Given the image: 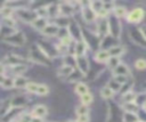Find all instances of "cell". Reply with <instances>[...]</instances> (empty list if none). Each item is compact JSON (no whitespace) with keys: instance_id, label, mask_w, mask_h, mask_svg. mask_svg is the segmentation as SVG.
Listing matches in <instances>:
<instances>
[{"instance_id":"5","label":"cell","mask_w":146,"mask_h":122,"mask_svg":"<svg viewBox=\"0 0 146 122\" xmlns=\"http://www.w3.org/2000/svg\"><path fill=\"white\" fill-rule=\"evenodd\" d=\"M108 27H110L111 35L116 38L120 33V22L117 21V17H113L108 19Z\"/></svg>"},{"instance_id":"14","label":"cell","mask_w":146,"mask_h":122,"mask_svg":"<svg viewBox=\"0 0 146 122\" xmlns=\"http://www.w3.org/2000/svg\"><path fill=\"white\" fill-rule=\"evenodd\" d=\"M110 54H108V50H99L96 52V60L98 63H107V60L110 59Z\"/></svg>"},{"instance_id":"34","label":"cell","mask_w":146,"mask_h":122,"mask_svg":"<svg viewBox=\"0 0 146 122\" xmlns=\"http://www.w3.org/2000/svg\"><path fill=\"white\" fill-rule=\"evenodd\" d=\"M92 99H94L92 95H90V93L88 92V93L81 96V104H83V105H88V104H90V103L92 101Z\"/></svg>"},{"instance_id":"1","label":"cell","mask_w":146,"mask_h":122,"mask_svg":"<svg viewBox=\"0 0 146 122\" xmlns=\"http://www.w3.org/2000/svg\"><path fill=\"white\" fill-rule=\"evenodd\" d=\"M2 40L11 46H15V47H21L26 42V39L22 32H15L14 34H11L7 38H3Z\"/></svg>"},{"instance_id":"31","label":"cell","mask_w":146,"mask_h":122,"mask_svg":"<svg viewBox=\"0 0 146 122\" xmlns=\"http://www.w3.org/2000/svg\"><path fill=\"white\" fill-rule=\"evenodd\" d=\"M2 25L7 26V27H10V29H14L16 26V21L14 18H11V17L2 18Z\"/></svg>"},{"instance_id":"43","label":"cell","mask_w":146,"mask_h":122,"mask_svg":"<svg viewBox=\"0 0 146 122\" xmlns=\"http://www.w3.org/2000/svg\"><path fill=\"white\" fill-rule=\"evenodd\" d=\"M140 33H141V35H143V38L145 39V41H146V26H143V27H140Z\"/></svg>"},{"instance_id":"9","label":"cell","mask_w":146,"mask_h":122,"mask_svg":"<svg viewBox=\"0 0 146 122\" xmlns=\"http://www.w3.org/2000/svg\"><path fill=\"white\" fill-rule=\"evenodd\" d=\"M107 50H108V54L111 57H120L125 52V48L121 44H114V46L110 47Z\"/></svg>"},{"instance_id":"30","label":"cell","mask_w":146,"mask_h":122,"mask_svg":"<svg viewBox=\"0 0 146 122\" xmlns=\"http://www.w3.org/2000/svg\"><path fill=\"white\" fill-rule=\"evenodd\" d=\"M26 70H27V66H26L25 64H18V65L13 66V71H14V73H15V74H17V75H19V74L24 73Z\"/></svg>"},{"instance_id":"37","label":"cell","mask_w":146,"mask_h":122,"mask_svg":"<svg viewBox=\"0 0 146 122\" xmlns=\"http://www.w3.org/2000/svg\"><path fill=\"white\" fill-rule=\"evenodd\" d=\"M32 116L30 114H21L17 116V121L18 122H32Z\"/></svg>"},{"instance_id":"32","label":"cell","mask_w":146,"mask_h":122,"mask_svg":"<svg viewBox=\"0 0 146 122\" xmlns=\"http://www.w3.org/2000/svg\"><path fill=\"white\" fill-rule=\"evenodd\" d=\"M11 13H13V8L2 5V7H1V16H2V18H8L11 15Z\"/></svg>"},{"instance_id":"29","label":"cell","mask_w":146,"mask_h":122,"mask_svg":"<svg viewBox=\"0 0 146 122\" xmlns=\"http://www.w3.org/2000/svg\"><path fill=\"white\" fill-rule=\"evenodd\" d=\"M123 108L125 109V112H130V113H137L138 112V107L135 103H125L123 105Z\"/></svg>"},{"instance_id":"20","label":"cell","mask_w":146,"mask_h":122,"mask_svg":"<svg viewBox=\"0 0 146 122\" xmlns=\"http://www.w3.org/2000/svg\"><path fill=\"white\" fill-rule=\"evenodd\" d=\"M136 98H137V95H136L135 92H132L131 90H130V91H127V92L123 93V96H122V100H123L124 103H135Z\"/></svg>"},{"instance_id":"24","label":"cell","mask_w":146,"mask_h":122,"mask_svg":"<svg viewBox=\"0 0 146 122\" xmlns=\"http://www.w3.org/2000/svg\"><path fill=\"white\" fill-rule=\"evenodd\" d=\"M119 64H121L119 57H110V59L107 60V66H108L112 71H113L114 68H116V67L119 66Z\"/></svg>"},{"instance_id":"35","label":"cell","mask_w":146,"mask_h":122,"mask_svg":"<svg viewBox=\"0 0 146 122\" xmlns=\"http://www.w3.org/2000/svg\"><path fill=\"white\" fill-rule=\"evenodd\" d=\"M88 107H87V105H83V104H81L78 108H76V114H78V116H80V115H87L88 114Z\"/></svg>"},{"instance_id":"23","label":"cell","mask_w":146,"mask_h":122,"mask_svg":"<svg viewBox=\"0 0 146 122\" xmlns=\"http://www.w3.org/2000/svg\"><path fill=\"white\" fill-rule=\"evenodd\" d=\"M90 7L91 9L97 14L98 11H100L103 8H104V2L103 1H90Z\"/></svg>"},{"instance_id":"27","label":"cell","mask_w":146,"mask_h":122,"mask_svg":"<svg viewBox=\"0 0 146 122\" xmlns=\"http://www.w3.org/2000/svg\"><path fill=\"white\" fill-rule=\"evenodd\" d=\"M47 9H48V16H50V17H55L57 15V13L59 11V7L55 6L54 3L48 5L47 6Z\"/></svg>"},{"instance_id":"15","label":"cell","mask_w":146,"mask_h":122,"mask_svg":"<svg viewBox=\"0 0 146 122\" xmlns=\"http://www.w3.org/2000/svg\"><path fill=\"white\" fill-rule=\"evenodd\" d=\"M47 107L43 106V105H36L34 106L33 111H32V114L34 117H43L46 114H47Z\"/></svg>"},{"instance_id":"11","label":"cell","mask_w":146,"mask_h":122,"mask_svg":"<svg viewBox=\"0 0 146 122\" xmlns=\"http://www.w3.org/2000/svg\"><path fill=\"white\" fill-rule=\"evenodd\" d=\"M59 13L64 16H71L73 15L74 13V7L72 6L71 2H65V3H62L59 6Z\"/></svg>"},{"instance_id":"38","label":"cell","mask_w":146,"mask_h":122,"mask_svg":"<svg viewBox=\"0 0 146 122\" xmlns=\"http://www.w3.org/2000/svg\"><path fill=\"white\" fill-rule=\"evenodd\" d=\"M135 66H136L137 70L143 71V70L146 68V60H145V59H141V58H140V59H137L136 63H135Z\"/></svg>"},{"instance_id":"39","label":"cell","mask_w":146,"mask_h":122,"mask_svg":"<svg viewBox=\"0 0 146 122\" xmlns=\"http://www.w3.org/2000/svg\"><path fill=\"white\" fill-rule=\"evenodd\" d=\"M121 86L122 84H120L119 82H116L115 80H112V81H110V83H108V88H111L113 91H116V90H119L120 88H121Z\"/></svg>"},{"instance_id":"33","label":"cell","mask_w":146,"mask_h":122,"mask_svg":"<svg viewBox=\"0 0 146 122\" xmlns=\"http://www.w3.org/2000/svg\"><path fill=\"white\" fill-rule=\"evenodd\" d=\"M49 93V88L46 84H39V88L36 90V95L39 96H46Z\"/></svg>"},{"instance_id":"4","label":"cell","mask_w":146,"mask_h":122,"mask_svg":"<svg viewBox=\"0 0 146 122\" xmlns=\"http://www.w3.org/2000/svg\"><path fill=\"white\" fill-rule=\"evenodd\" d=\"M90 3V2H89ZM87 5V6H82L81 8V13H82V17L84 18V21L87 23H94L96 17H97V14L91 9L90 5Z\"/></svg>"},{"instance_id":"7","label":"cell","mask_w":146,"mask_h":122,"mask_svg":"<svg viewBox=\"0 0 146 122\" xmlns=\"http://www.w3.org/2000/svg\"><path fill=\"white\" fill-rule=\"evenodd\" d=\"M76 65L79 67V71H81L83 74H87L90 66H89V62L87 59L86 56H80V57H76Z\"/></svg>"},{"instance_id":"22","label":"cell","mask_w":146,"mask_h":122,"mask_svg":"<svg viewBox=\"0 0 146 122\" xmlns=\"http://www.w3.org/2000/svg\"><path fill=\"white\" fill-rule=\"evenodd\" d=\"M75 92L78 95H80V96H83V95L88 93V87H87V84H84L82 82L78 83L76 87H75Z\"/></svg>"},{"instance_id":"28","label":"cell","mask_w":146,"mask_h":122,"mask_svg":"<svg viewBox=\"0 0 146 122\" xmlns=\"http://www.w3.org/2000/svg\"><path fill=\"white\" fill-rule=\"evenodd\" d=\"M83 75V73L81 71H73L68 76H67V81H78L81 79V76Z\"/></svg>"},{"instance_id":"3","label":"cell","mask_w":146,"mask_h":122,"mask_svg":"<svg viewBox=\"0 0 146 122\" xmlns=\"http://www.w3.org/2000/svg\"><path fill=\"white\" fill-rule=\"evenodd\" d=\"M144 15H145V11L143 8H133L128 15H127V21L129 23H139L143 18H144Z\"/></svg>"},{"instance_id":"21","label":"cell","mask_w":146,"mask_h":122,"mask_svg":"<svg viewBox=\"0 0 146 122\" xmlns=\"http://www.w3.org/2000/svg\"><path fill=\"white\" fill-rule=\"evenodd\" d=\"M123 121L124 122H138L139 117L136 113H130V112H125L123 115Z\"/></svg>"},{"instance_id":"19","label":"cell","mask_w":146,"mask_h":122,"mask_svg":"<svg viewBox=\"0 0 146 122\" xmlns=\"http://www.w3.org/2000/svg\"><path fill=\"white\" fill-rule=\"evenodd\" d=\"M1 87L3 89H10L13 87H15V83H14V80L10 79V78H6L5 75L1 76Z\"/></svg>"},{"instance_id":"8","label":"cell","mask_w":146,"mask_h":122,"mask_svg":"<svg viewBox=\"0 0 146 122\" xmlns=\"http://www.w3.org/2000/svg\"><path fill=\"white\" fill-rule=\"evenodd\" d=\"M59 31H60V27H59L57 24H48V25L43 29L42 33H43L46 36H55V35H57V34L59 33Z\"/></svg>"},{"instance_id":"46","label":"cell","mask_w":146,"mask_h":122,"mask_svg":"<svg viewBox=\"0 0 146 122\" xmlns=\"http://www.w3.org/2000/svg\"><path fill=\"white\" fill-rule=\"evenodd\" d=\"M67 122H78V121H67Z\"/></svg>"},{"instance_id":"17","label":"cell","mask_w":146,"mask_h":122,"mask_svg":"<svg viewBox=\"0 0 146 122\" xmlns=\"http://www.w3.org/2000/svg\"><path fill=\"white\" fill-rule=\"evenodd\" d=\"M74 70H73V67L72 66H70V65H66V64H64L59 70H58V75L59 76H64V78H67L72 72H73Z\"/></svg>"},{"instance_id":"2","label":"cell","mask_w":146,"mask_h":122,"mask_svg":"<svg viewBox=\"0 0 146 122\" xmlns=\"http://www.w3.org/2000/svg\"><path fill=\"white\" fill-rule=\"evenodd\" d=\"M17 15L21 17V19H23L24 22H27V23H33L39 16L36 14L35 10H30V9H18L17 10Z\"/></svg>"},{"instance_id":"6","label":"cell","mask_w":146,"mask_h":122,"mask_svg":"<svg viewBox=\"0 0 146 122\" xmlns=\"http://www.w3.org/2000/svg\"><path fill=\"white\" fill-rule=\"evenodd\" d=\"M6 64L15 66V65H18V64H23V59H22V57H19L18 55H15V54L7 55L2 59V64L1 65H6Z\"/></svg>"},{"instance_id":"25","label":"cell","mask_w":146,"mask_h":122,"mask_svg":"<svg viewBox=\"0 0 146 122\" xmlns=\"http://www.w3.org/2000/svg\"><path fill=\"white\" fill-rule=\"evenodd\" d=\"M100 95H102V97H103L104 99H110V98H112V97H113V95H114V91H113L111 88H108V87H105V88H103V89H102V91H100Z\"/></svg>"},{"instance_id":"41","label":"cell","mask_w":146,"mask_h":122,"mask_svg":"<svg viewBox=\"0 0 146 122\" xmlns=\"http://www.w3.org/2000/svg\"><path fill=\"white\" fill-rule=\"evenodd\" d=\"M78 122H89V115H80L78 117Z\"/></svg>"},{"instance_id":"45","label":"cell","mask_w":146,"mask_h":122,"mask_svg":"<svg viewBox=\"0 0 146 122\" xmlns=\"http://www.w3.org/2000/svg\"><path fill=\"white\" fill-rule=\"evenodd\" d=\"M9 122H18L17 120H11V121H9Z\"/></svg>"},{"instance_id":"36","label":"cell","mask_w":146,"mask_h":122,"mask_svg":"<svg viewBox=\"0 0 146 122\" xmlns=\"http://www.w3.org/2000/svg\"><path fill=\"white\" fill-rule=\"evenodd\" d=\"M38 88H39V83H36V82H29L26 86V89L29 92H35L36 93Z\"/></svg>"},{"instance_id":"42","label":"cell","mask_w":146,"mask_h":122,"mask_svg":"<svg viewBox=\"0 0 146 122\" xmlns=\"http://www.w3.org/2000/svg\"><path fill=\"white\" fill-rule=\"evenodd\" d=\"M138 117H139L143 122H146V114H145V111H139V112H138Z\"/></svg>"},{"instance_id":"40","label":"cell","mask_w":146,"mask_h":122,"mask_svg":"<svg viewBox=\"0 0 146 122\" xmlns=\"http://www.w3.org/2000/svg\"><path fill=\"white\" fill-rule=\"evenodd\" d=\"M113 80H115L116 82H119L120 84H125L128 81H127V76L124 75H114Z\"/></svg>"},{"instance_id":"44","label":"cell","mask_w":146,"mask_h":122,"mask_svg":"<svg viewBox=\"0 0 146 122\" xmlns=\"http://www.w3.org/2000/svg\"><path fill=\"white\" fill-rule=\"evenodd\" d=\"M32 122H42V120H41V117H34V116H33Z\"/></svg>"},{"instance_id":"13","label":"cell","mask_w":146,"mask_h":122,"mask_svg":"<svg viewBox=\"0 0 146 122\" xmlns=\"http://www.w3.org/2000/svg\"><path fill=\"white\" fill-rule=\"evenodd\" d=\"M26 104V97L23 96V95H18V96H15L11 101H10V105L14 106V107H22Z\"/></svg>"},{"instance_id":"16","label":"cell","mask_w":146,"mask_h":122,"mask_svg":"<svg viewBox=\"0 0 146 122\" xmlns=\"http://www.w3.org/2000/svg\"><path fill=\"white\" fill-rule=\"evenodd\" d=\"M113 74L114 75H124L127 76V74H129V68L127 67V65L124 64H119V66L113 70Z\"/></svg>"},{"instance_id":"10","label":"cell","mask_w":146,"mask_h":122,"mask_svg":"<svg viewBox=\"0 0 146 122\" xmlns=\"http://www.w3.org/2000/svg\"><path fill=\"white\" fill-rule=\"evenodd\" d=\"M86 49H87V43L84 40H80L75 43V47H74V54H75V57H80V56H84V52H86Z\"/></svg>"},{"instance_id":"18","label":"cell","mask_w":146,"mask_h":122,"mask_svg":"<svg viewBox=\"0 0 146 122\" xmlns=\"http://www.w3.org/2000/svg\"><path fill=\"white\" fill-rule=\"evenodd\" d=\"M14 83H15V87H16V88H26L29 81H27L26 78L21 76V75H17V76L14 79Z\"/></svg>"},{"instance_id":"12","label":"cell","mask_w":146,"mask_h":122,"mask_svg":"<svg viewBox=\"0 0 146 122\" xmlns=\"http://www.w3.org/2000/svg\"><path fill=\"white\" fill-rule=\"evenodd\" d=\"M47 18L46 17H38L33 23H32V26L35 29V30H39V31H43V29L47 26Z\"/></svg>"},{"instance_id":"26","label":"cell","mask_w":146,"mask_h":122,"mask_svg":"<svg viewBox=\"0 0 146 122\" xmlns=\"http://www.w3.org/2000/svg\"><path fill=\"white\" fill-rule=\"evenodd\" d=\"M114 15H115V17H117V18H121V17H127V9L124 8V7H115L114 8Z\"/></svg>"}]
</instances>
